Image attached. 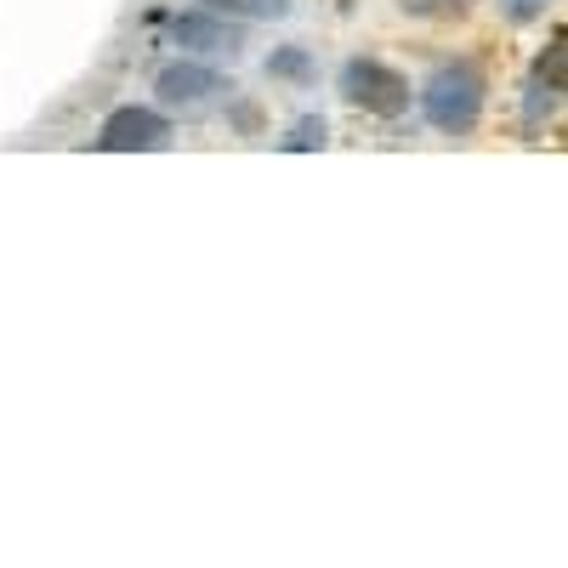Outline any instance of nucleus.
Listing matches in <instances>:
<instances>
[{
    "mask_svg": "<svg viewBox=\"0 0 568 568\" xmlns=\"http://www.w3.org/2000/svg\"><path fill=\"white\" fill-rule=\"evenodd\" d=\"M267 69H273V74H307V52H278Z\"/></svg>",
    "mask_w": 568,
    "mask_h": 568,
    "instance_id": "nucleus-10",
    "label": "nucleus"
},
{
    "mask_svg": "<svg viewBox=\"0 0 568 568\" xmlns=\"http://www.w3.org/2000/svg\"><path fill=\"white\" fill-rule=\"evenodd\" d=\"M98 142H103L109 154H149V149H165V142H171V125L154 109H114L103 120V136Z\"/></svg>",
    "mask_w": 568,
    "mask_h": 568,
    "instance_id": "nucleus-3",
    "label": "nucleus"
},
{
    "mask_svg": "<svg viewBox=\"0 0 568 568\" xmlns=\"http://www.w3.org/2000/svg\"><path fill=\"white\" fill-rule=\"evenodd\" d=\"M342 91H347L353 103H364L369 114H387V120L409 109V80L393 74L387 63H375V58H353L342 69Z\"/></svg>",
    "mask_w": 568,
    "mask_h": 568,
    "instance_id": "nucleus-2",
    "label": "nucleus"
},
{
    "mask_svg": "<svg viewBox=\"0 0 568 568\" xmlns=\"http://www.w3.org/2000/svg\"><path fill=\"white\" fill-rule=\"evenodd\" d=\"M176 45L182 52H194V58H233L240 52V29H233L222 12H182L171 23Z\"/></svg>",
    "mask_w": 568,
    "mask_h": 568,
    "instance_id": "nucleus-4",
    "label": "nucleus"
},
{
    "mask_svg": "<svg viewBox=\"0 0 568 568\" xmlns=\"http://www.w3.org/2000/svg\"><path fill=\"white\" fill-rule=\"evenodd\" d=\"M291 154H307V149H324V120H296V131L284 136Z\"/></svg>",
    "mask_w": 568,
    "mask_h": 568,
    "instance_id": "nucleus-8",
    "label": "nucleus"
},
{
    "mask_svg": "<svg viewBox=\"0 0 568 568\" xmlns=\"http://www.w3.org/2000/svg\"><path fill=\"white\" fill-rule=\"evenodd\" d=\"M398 7H404L409 18H449V12L466 7V0H398Z\"/></svg>",
    "mask_w": 568,
    "mask_h": 568,
    "instance_id": "nucleus-9",
    "label": "nucleus"
},
{
    "mask_svg": "<svg viewBox=\"0 0 568 568\" xmlns=\"http://www.w3.org/2000/svg\"><path fill=\"white\" fill-rule=\"evenodd\" d=\"M154 91H160L165 109H205L216 91H227V85H222V74H211L205 63H171V69H160Z\"/></svg>",
    "mask_w": 568,
    "mask_h": 568,
    "instance_id": "nucleus-5",
    "label": "nucleus"
},
{
    "mask_svg": "<svg viewBox=\"0 0 568 568\" xmlns=\"http://www.w3.org/2000/svg\"><path fill=\"white\" fill-rule=\"evenodd\" d=\"M562 34L551 40V52L540 58V69H535V85H529V120H540L546 109H557V91H562Z\"/></svg>",
    "mask_w": 568,
    "mask_h": 568,
    "instance_id": "nucleus-6",
    "label": "nucleus"
},
{
    "mask_svg": "<svg viewBox=\"0 0 568 568\" xmlns=\"http://www.w3.org/2000/svg\"><path fill=\"white\" fill-rule=\"evenodd\" d=\"M420 109H426V120H433L438 131H471L478 125V114H484V74L471 69V63H449V69H438L433 80L420 85Z\"/></svg>",
    "mask_w": 568,
    "mask_h": 568,
    "instance_id": "nucleus-1",
    "label": "nucleus"
},
{
    "mask_svg": "<svg viewBox=\"0 0 568 568\" xmlns=\"http://www.w3.org/2000/svg\"><path fill=\"white\" fill-rule=\"evenodd\" d=\"M205 12L251 23V18H284V12H291V0H205Z\"/></svg>",
    "mask_w": 568,
    "mask_h": 568,
    "instance_id": "nucleus-7",
    "label": "nucleus"
}]
</instances>
